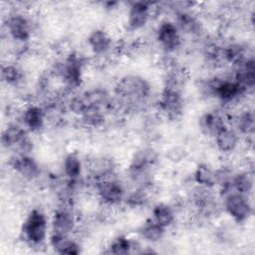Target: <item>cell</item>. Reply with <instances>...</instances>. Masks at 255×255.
Here are the masks:
<instances>
[{
	"label": "cell",
	"mask_w": 255,
	"mask_h": 255,
	"mask_svg": "<svg viewBox=\"0 0 255 255\" xmlns=\"http://www.w3.org/2000/svg\"><path fill=\"white\" fill-rule=\"evenodd\" d=\"M114 94L115 105L133 112L146 104L150 96V85L138 75H126L116 83Z\"/></svg>",
	"instance_id": "obj_1"
},
{
	"label": "cell",
	"mask_w": 255,
	"mask_h": 255,
	"mask_svg": "<svg viewBox=\"0 0 255 255\" xmlns=\"http://www.w3.org/2000/svg\"><path fill=\"white\" fill-rule=\"evenodd\" d=\"M144 250L141 245L133 239H130L125 235L116 236L109 243L107 247V253L115 255H126L129 253H143Z\"/></svg>",
	"instance_id": "obj_17"
},
{
	"label": "cell",
	"mask_w": 255,
	"mask_h": 255,
	"mask_svg": "<svg viewBox=\"0 0 255 255\" xmlns=\"http://www.w3.org/2000/svg\"><path fill=\"white\" fill-rule=\"evenodd\" d=\"M186 150L178 145H174L172 147H170L167 152H166V156L168 158L169 161L174 162V163H178L182 160H184V158L186 157Z\"/></svg>",
	"instance_id": "obj_30"
},
{
	"label": "cell",
	"mask_w": 255,
	"mask_h": 255,
	"mask_svg": "<svg viewBox=\"0 0 255 255\" xmlns=\"http://www.w3.org/2000/svg\"><path fill=\"white\" fill-rule=\"evenodd\" d=\"M155 40L166 54H170L181 47L182 34L173 21L163 20L155 29Z\"/></svg>",
	"instance_id": "obj_8"
},
{
	"label": "cell",
	"mask_w": 255,
	"mask_h": 255,
	"mask_svg": "<svg viewBox=\"0 0 255 255\" xmlns=\"http://www.w3.org/2000/svg\"><path fill=\"white\" fill-rule=\"evenodd\" d=\"M84 163L80 155L76 152L68 153L62 162V170L66 179L79 180L82 179Z\"/></svg>",
	"instance_id": "obj_23"
},
{
	"label": "cell",
	"mask_w": 255,
	"mask_h": 255,
	"mask_svg": "<svg viewBox=\"0 0 255 255\" xmlns=\"http://www.w3.org/2000/svg\"><path fill=\"white\" fill-rule=\"evenodd\" d=\"M226 126H228L226 118L217 111L206 112L198 120L200 131L207 136H214Z\"/></svg>",
	"instance_id": "obj_15"
},
{
	"label": "cell",
	"mask_w": 255,
	"mask_h": 255,
	"mask_svg": "<svg viewBox=\"0 0 255 255\" xmlns=\"http://www.w3.org/2000/svg\"><path fill=\"white\" fill-rule=\"evenodd\" d=\"M86 59L78 52L69 53L62 61L55 66L56 76L63 82L65 88L74 91L81 87L83 83L84 67Z\"/></svg>",
	"instance_id": "obj_4"
},
{
	"label": "cell",
	"mask_w": 255,
	"mask_h": 255,
	"mask_svg": "<svg viewBox=\"0 0 255 255\" xmlns=\"http://www.w3.org/2000/svg\"><path fill=\"white\" fill-rule=\"evenodd\" d=\"M157 160V152L152 147L144 146L134 151L128 167V177L134 187L152 185L153 167Z\"/></svg>",
	"instance_id": "obj_2"
},
{
	"label": "cell",
	"mask_w": 255,
	"mask_h": 255,
	"mask_svg": "<svg viewBox=\"0 0 255 255\" xmlns=\"http://www.w3.org/2000/svg\"><path fill=\"white\" fill-rule=\"evenodd\" d=\"M4 26L9 37L16 43L27 44L32 36V22L21 12L10 13Z\"/></svg>",
	"instance_id": "obj_9"
},
{
	"label": "cell",
	"mask_w": 255,
	"mask_h": 255,
	"mask_svg": "<svg viewBox=\"0 0 255 255\" xmlns=\"http://www.w3.org/2000/svg\"><path fill=\"white\" fill-rule=\"evenodd\" d=\"M193 181L197 186L205 188H214L215 182V168L207 163H200L196 166L193 172Z\"/></svg>",
	"instance_id": "obj_26"
},
{
	"label": "cell",
	"mask_w": 255,
	"mask_h": 255,
	"mask_svg": "<svg viewBox=\"0 0 255 255\" xmlns=\"http://www.w3.org/2000/svg\"><path fill=\"white\" fill-rule=\"evenodd\" d=\"M220 197L222 199V207L224 211L234 222L243 223L251 217L253 207L249 200V196L230 190Z\"/></svg>",
	"instance_id": "obj_6"
},
{
	"label": "cell",
	"mask_w": 255,
	"mask_h": 255,
	"mask_svg": "<svg viewBox=\"0 0 255 255\" xmlns=\"http://www.w3.org/2000/svg\"><path fill=\"white\" fill-rule=\"evenodd\" d=\"M90 170L93 181L113 176L116 172V163L110 156H98L91 160Z\"/></svg>",
	"instance_id": "obj_22"
},
{
	"label": "cell",
	"mask_w": 255,
	"mask_h": 255,
	"mask_svg": "<svg viewBox=\"0 0 255 255\" xmlns=\"http://www.w3.org/2000/svg\"><path fill=\"white\" fill-rule=\"evenodd\" d=\"M150 218L165 229L171 227L176 220L175 207L168 203L159 202L153 205Z\"/></svg>",
	"instance_id": "obj_21"
},
{
	"label": "cell",
	"mask_w": 255,
	"mask_h": 255,
	"mask_svg": "<svg viewBox=\"0 0 255 255\" xmlns=\"http://www.w3.org/2000/svg\"><path fill=\"white\" fill-rule=\"evenodd\" d=\"M213 137L215 146L223 153L233 152L238 147L240 141V134L228 126L220 129Z\"/></svg>",
	"instance_id": "obj_16"
},
{
	"label": "cell",
	"mask_w": 255,
	"mask_h": 255,
	"mask_svg": "<svg viewBox=\"0 0 255 255\" xmlns=\"http://www.w3.org/2000/svg\"><path fill=\"white\" fill-rule=\"evenodd\" d=\"M166 229L154 222L151 218L145 220L138 229L140 238L148 243H157L165 235Z\"/></svg>",
	"instance_id": "obj_25"
},
{
	"label": "cell",
	"mask_w": 255,
	"mask_h": 255,
	"mask_svg": "<svg viewBox=\"0 0 255 255\" xmlns=\"http://www.w3.org/2000/svg\"><path fill=\"white\" fill-rule=\"evenodd\" d=\"M50 221L42 208L34 207L26 214L21 225L22 239L31 247H42L49 237Z\"/></svg>",
	"instance_id": "obj_3"
},
{
	"label": "cell",
	"mask_w": 255,
	"mask_h": 255,
	"mask_svg": "<svg viewBox=\"0 0 255 255\" xmlns=\"http://www.w3.org/2000/svg\"><path fill=\"white\" fill-rule=\"evenodd\" d=\"M87 43L92 53L97 56L106 55L111 51L113 46L111 36L103 29H96L92 31L88 36Z\"/></svg>",
	"instance_id": "obj_18"
},
{
	"label": "cell",
	"mask_w": 255,
	"mask_h": 255,
	"mask_svg": "<svg viewBox=\"0 0 255 255\" xmlns=\"http://www.w3.org/2000/svg\"><path fill=\"white\" fill-rule=\"evenodd\" d=\"M152 4L148 2H132L128 11V28L130 31L142 29L150 20Z\"/></svg>",
	"instance_id": "obj_12"
},
{
	"label": "cell",
	"mask_w": 255,
	"mask_h": 255,
	"mask_svg": "<svg viewBox=\"0 0 255 255\" xmlns=\"http://www.w3.org/2000/svg\"><path fill=\"white\" fill-rule=\"evenodd\" d=\"M181 34L197 36L202 31V25L199 19L188 10L177 11L175 21H173Z\"/></svg>",
	"instance_id": "obj_19"
},
{
	"label": "cell",
	"mask_w": 255,
	"mask_h": 255,
	"mask_svg": "<svg viewBox=\"0 0 255 255\" xmlns=\"http://www.w3.org/2000/svg\"><path fill=\"white\" fill-rule=\"evenodd\" d=\"M49 245L54 250V252L59 254H68V255H78L81 253L80 243L73 239L72 236L65 235H49Z\"/></svg>",
	"instance_id": "obj_20"
},
{
	"label": "cell",
	"mask_w": 255,
	"mask_h": 255,
	"mask_svg": "<svg viewBox=\"0 0 255 255\" xmlns=\"http://www.w3.org/2000/svg\"><path fill=\"white\" fill-rule=\"evenodd\" d=\"M93 183L97 196L104 205L114 207L125 202L128 193L126 186L115 175L94 180Z\"/></svg>",
	"instance_id": "obj_5"
},
{
	"label": "cell",
	"mask_w": 255,
	"mask_h": 255,
	"mask_svg": "<svg viewBox=\"0 0 255 255\" xmlns=\"http://www.w3.org/2000/svg\"><path fill=\"white\" fill-rule=\"evenodd\" d=\"M47 111L40 105H29L21 113V124L28 130L32 132L40 131L46 123Z\"/></svg>",
	"instance_id": "obj_14"
},
{
	"label": "cell",
	"mask_w": 255,
	"mask_h": 255,
	"mask_svg": "<svg viewBox=\"0 0 255 255\" xmlns=\"http://www.w3.org/2000/svg\"><path fill=\"white\" fill-rule=\"evenodd\" d=\"M78 227V220L69 205L58 207L50 220L51 234L71 236Z\"/></svg>",
	"instance_id": "obj_10"
},
{
	"label": "cell",
	"mask_w": 255,
	"mask_h": 255,
	"mask_svg": "<svg viewBox=\"0 0 255 255\" xmlns=\"http://www.w3.org/2000/svg\"><path fill=\"white\" fill-rule=\"evenodd\" d=\"M233 80L247 93L253 91L255 86V62L253 56L232 68Z\"/></svg>",
	"instance_id": "obj_13"
},
{
	"label": "cell",
	"mask_w": 255,
	"mask_h": 255,
	"mask_svg": "<svg viewBox=\"0 0 255 255\" xmlns=\"http://www.w3.org/2000/svg\"><path fill=\"white\" fill-rule=\"evenodd\" d=\"M9 165L16 175L26 181H34L41 175L40 164L30 154H14L9 160Z\"/></svg>",
	"instance_id": "obj_11"
},
{
	"label": "cell",
	"mask_w": 255,
	"mask_h": 255,
	"mask_svg": "<svg viewBox=\"0 0 255 255\" xmlns=\"http://www.w3.org/2000/svg\"><path fill=\"white\" fill-rule=\"evenodd\" d=\"M150 187H134L133 190L127 193L125 203L129 207H143L149 201Z\"/></svg>",
	"instance_id": "obj_28"
},
{
	"label": "cell",
	"mask_w": 255,
	"mask_h": 255,
	"mask_svg": "<svg viewBox=\"0 0 255 255\" xmlns=\"http://www.w3.org/2000/svg\"><path fill=\"white\" fill-rule=\"evenodd\" d=\"M231 186L234 191L249 196L252 193L254 187L252 172L249 170L235 171L231 180Z\"/></svg>",
	"instance_id": "obj_27"
},
{
	"label": "cell",
	"mask_w": 255,
	"mask_h": 255,
	"mask_svg": "<svg viewBox=\"0 0 255 255\" xmlns=\"http://www.w3.org/2000/svg\"><path fill=\"white\" fill-rule=\"evenodd\" d=\"M28 132L22 124L11 123L2 131V145L13 148L20 154H30L33 149V141Z\"/></svg>",
	"instance_id": "obj_7"
},
{
	"label": "cell",
	"mask_w": 255,
	"mask_h": 255,
	"mask_svg": "<svg viewBox=\"0 0 255 255\" xmlns=\"http://www.w3.org/2000/svg\"><path fill=\"white\" fill-rule=\"evenodd\" d=\"M1 78L7 86H19L24 80V73L18 66L7 64L2 66Z\"/></svg>",
	"instance_id": "obj_29"
},
{
	"label": "cell",
	"mask_w": 255,
	"mask_h": 255,
	"mask_svg": "<svg viewBox=\"0 0 255 255\" xmlns=\"http://www.w3.org/2000/svg\"><path fill=\"white\" fill-rule=\"evenodd\" d=\"M233 128L240 135L246 137H253L255 128V117L252 110H243L234 117Z\"/></svg>",
	"instance_id": "obj_24"
}]
</instances>
